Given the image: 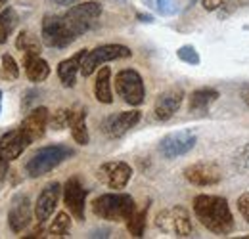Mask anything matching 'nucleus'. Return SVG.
Listing matches in <instances>:
<instances>
[{
    "label": "nucleus",
    "instance_id": "f257e3e1",
    "mask_svg": "<svg viewBox=\"0 0 249 239\" xmlns=\"http://www.w3.org/2000/svg\"><path fill=\"white\" fill-rule=\"evenodd\" d=\"M194 214L211 234L228 236L234 230V216L228 201L220 195H197L194 199Z\"/></svg>",
    "mask_w": 249,
    "mask_h": 239
},
{
    "label": "nucleus",
    "instance_id": "f03ea898",
    "mask_svg": "<svg viewBox=\"0 0 249 239\" xmlns=\"http://www.w3.org/2000/svg\"><path fill=\"white\" fill-rule=\"evenodd\" d=\"M92 210L96 216L107 222H126L134 210L136 203L126 193H104L96 197L92 203Z\"/></svg>",
    "mask_w": 249,
    "mask_h": 239
},
{
    "label": "nucleus",
    "instance_id": "7ed1b4c3",
    "mask_svg": "<svg viewBox=\"0 0 249 239\" xmlns=\"http://www.w3.org/2000/svg\"><path fill=\"white\" fill-rule=\"evenodd\" d=\"M75 151L63 144H54V146H44L38 151H35L29 161L25 163V171L31 178H38L60 167L63 161H67Z\"/></svg>",
    "mask_w": 249,
    "mask_h": 239
},
{
    "label": "nucleus",
    "instance_id": "20e7f679",
    "mask_svg": "<svg viewBox=\"0 0 249 239\" xmlns=\"http://www.w3.org/2000/svg\"><path fill=\"white\" fill-rule=\"evenodd\" d=\"M102 16V6L98 2H83L73 8H69L63 14V23L69 29V33L79 38L87 31H90L96 25V19Z\"/></svg>",
    "mask_w": 249,
    "mask_h": 239
},
{
    "label": "nucleus",
    "instance_id": "39448f33",
    "mask_svg": "<svg viewBox=\"0 0 249 239\" xmlns=\"http://www.w3.org/2000/svg\"><path fill=\"white\" fill-rule=\"evenodd\" d=\"M156 228L163 234H171L175 238H188L192 236V230H194L190 212L180 205L159 210L156 216Z\"/></svg>",
    "mask_w": 249,
    "mask_h": 239
},
{
    "label": "nucleus",
    "instance_id": "423d86ee",
    "mask_svg": "<svg viewBox=\"0 0 249 239\" xmlns=\"http://www.w3.org/2000/svg\"><path fill=\"white\" fill-rule=\"evenodd\" d=\"M132 52L130 48H126L123 44H104V46H98L94 50H89L83 65H81V75L83 77H90L94 71H98L104 63L113 60H124V58H130Z\"/></svg>",
    "mask_w": 249,
    "mask_h": 239
},
{
    "label": "nucleus",
    "instance_id": "0eeeda50",
    "mask_svg": "<svg viewBox=\"0 0 249 239\" xmlns=\"http://www.w3.org/2000/svg\"><path fill=\"white\" fill-rule=\"evenodd\" d=\"M115 90L119 94V98H123L128 105H142L144 98H146V90H144V81L140 77L138 71L134 69H123L117 73L115 77Z\"/></svg>",
    "mask_w": 249,
    "mask_h": 239
},
{
    "label": "nucleus",
    "instance_id": "6e6552de",
    "mask_svg": "<svg viewBox=\"0 0 249 239\" xmlns=\"http://www.w3.org/2000/svg\"><path fill=\"white\" fill-rule=\"evenodd\" d=\"M42 42L50 48H65L69 46L73 40H77L69 29L63 23V17L60 16H46L42 19V29H40Z\"/></svg>",
    "mask_w": 249,
    "mask_h": 239
},
{
    "label": "nucleus",
    "instance_id": "1a4fd4ad",
    "mask_svg": "<svg viewBox=\"0 0 249 239\" xmlns=\"http://www.w3.org/2000/svg\"><path fill=\"white\" fill-rule=\"evenodd\" d=\"M196 142H197V136L192 130H177V132L167 134L159 142V151L167 159H177V157L186 155L188 151L194 150Z\"/></svg>",
    "mask_w": 249,
    "mask_h": 239
},
{
    "label": "nucleus",
    "instance_id": "9d476101",
    "mask_svg": "<svg viewBox=\"0 0 249 239\" xmlns=\"http://www.w3.org/2000/svg\"><path fill=\"white\" fill-rule=\"evenodd\" d=\"M96 176L104 186L111 189H124L132 178V169L124 161H107L98 169Z\"/></svg>",
    "mask_w": 249,
    "mask_h": 239
},
{
    "label": "nucleus",
    "instance_id": "9b49d317",
    "mask_svg": "<svg viewBox=\"0 0 249 239\" xmlns=\"http://www.w3.org/2000/svg\"><path fill=\"white\" fill-rule=\"evenodd\" d=\"M184 178L192 186H199V188H209V186H217L222 180V171L217 163L211 161H203V163H194L184 169Z\"/></svg>",
    "mask_w": 249,
    "mask_h": 239
},
{
    "label": "nucleus",
    "instance_id": "f8f14e48",
    "mask_svg": "<svg viewBox=\"0 0 249 239\" xmlns=\"http://www.w3.org/2000/svg\"><path fill=\"white\" fill-rule=\"evenodd\" d=\"M142 117V113L138 109H132V111H121V113H115V115H109L107 119L104 120L102 124V130L107 138H121L124 136L130 128H134L138 124V120Z\"/></svg>",
    "mask_w": 249,
    "mask_h": 239
},
{
    "label": "nucleus",
    "instance_id": "ddd939ff",
    "mask_svg": "<svg viewBox=\"0 0 249 239\" xmlns=\"http://www.w3.org/2000/svg\"><path fill=\"white\" fill-rule=\"evenodd\" d=\"M62 191H63L62 186H60L58 182H50L48 186L42 188V191L38 193V199H36V203H35V216H36L38 224L46 222V220L54 214Z\"/></svg>",
    "mask_w": 249,
    "mask_h": 239
},
{
    "label": "nucleus",
    "instance_id": "4468645a",
    "mask_svg": "<svg viewBox=\"0 0 249 239\" xmlns=\"http://www.w3.org/2000/svg\"><path fill=\"white\" fill-rule=\"evenodd\" d=\"M63 201L67 210L77 218L85 220V205H87V189L79 178H69L63 186Z\"/></svg>",
    "mask_w": 249,
    "mask_h": 239
},
{
    "label": "nucleus",
    "instance_id": "2eb2a0df",
    "mask_svg": "<svg viewBox=\"0 0 249 239\" xmlns=\"http://www.w3.org/2000/svg\"><path fill=\"white\" fill-rule=\"evenodd\" d=\"M184 100V90L182 88H169L161 92L157 96L156 105H154V115L157 120L165 122V120L173 119V115L180 109Z\"/></svg>",
    "mask_w": 249,
    "mask_h": 239
},
{
    "label": "nucleus",
    "instance_id": "dca6fc26",
    "mask_svg": "<svg viewBox=\"0 0 249 239\" xmlns=\"http://www.w3.org/2000/svg\"><path fill=\"white\" fill-rule=\"evenodd\" d=\"M31 216L33 209L29 197L27 195H16L12 205H10V210H8V224H10L12 232L21 234L31 224Z\"/></svg>",
    "mask_w": 249,
    "mask_h": 239
},
{
    "label": "nucleus",
    "instance_id": "f3484780",
    "mask_svg": "<svg viewBox=\"0 0 249 239\" xmlns=\"http://www.w3.org/2000/svg\"><path fill=\"white\" fill-rule=\"evenodd\" d=\"M29 144H31V140L23 134L21 128L4 132V134L0 136V159H4V161H14V159H18L23 151L27 150Z\"/></svg>",
    "mask_w": 249,
    "mask_h": 239
},
{
    "label": "nucleus",
    "instance_id": "a211bd4d",
    "mask_svg": "<svg viewBox=\"0 0 249 239\" xmlns=\"http://www.w3.org/2000/svg\"><path fill=\"white\" fill-rule=\"evenodd\" d=\"M48 122H50L48 109H46V107H36V109H33L31 113L23 119L19 128L23 130V134H25L31 142H36V140H40V138L44 136Z\"/></svg>",
    "mask_w": 249,
    "mask_h": 239
},
{
    "label": "nucleus",
    "instance_id": "6ab92c4d",
    "mask_svg": "<svg viewBox=\"0 0 249 239\" xmlns=\"http://www.w3.org/2000/svg\"><path fill=\"white\" fill-rule=\"evenodd\" d=\"M89 50H79L73 58L69 60H63L58 65V77H60V83H62L65 88H73L75 83H77V73H81V65L83 60L87 56Z\"/></svg>",
    "mask_w": 249,
    "mask_h": 239
},
{
    "label": "nucleus",
    "instance_id": "aec40b11",
    "mask_svg": "<svg viewBox=\"0 0 249 239\" xmlns=\"http://www.w3.org/2000/svg\"><path fill=\"white\" fill-rule=\"evenodd\" d=\"M25 75L31 83H42L50 75V65L40 58V54H25Z\"/></svg>",
    "mask_w": 249,
    "mask_h": 239
},
{
    "label": "nucleus",
    "instance_id": "412c9836",
    "mask_svg": "<svg viewBox=\"0 0 249 239\" xmlns=\"http://www.w3.org/2000/svg\"><path fill=\"white\" fill-rule=\"evenodd\" d=\"M69 128H71V136L79 146H87L90 136H89V128H87V111L85 109H73L71 111V119H69Z\"/></svg>",
    "mask_w": 249,
    "mask_h": 239
},
{
    "label": "nucleus",
    "instance_id": "4be33fe9",
    "mask_svg": "<svg viewBox=\"0 0 249 239\" xmlns=\"http://www.w3.org/2000/svg\"><path fill=\"white\" fill-rule=\"evenodd\" d=\"M218 100V90L215 88H199L192 92L190 96V113H205L211 103Z\"/></svg>",
    "mask_w": 249,
    "mask_h": 239
},
{
    "label": "nucleus",
    "instance_id": "5701e85b",
    "mask_svg": "<svg viewBox=\"0 0 249 239\" xmlns=\"http://www.w3.org/2000/svg\"><path fill=\"white\" fill-rule=\"evenodd\" d=\"M94 96L100 103H111L113 102V94H111V71L109 67H102L96 75V83H94Z\"/></svg>",
    "mask_w": 249,
    "mask_h": 239
},
{
    "label": "nucleus",
    "instance_id": "b1692460",
    "mask_svg": "<svg viewBox=\"0 0 249 239\" xmlns=\"http://www.w3.org/2000/svg\"><path fill=\"white\" fill-rule=\"evenodd\" d=\"M146 218H148V207H144L142 210H134V214L126 220V230L130 232V236H134V238H142L144 236Z\"/></svg>",
    "mask_w": 249,
    "mask_h": 239
},
{
    "label": "nucleus",
    "instance_id": "393cba45",
    "mask_svg": "<svg viewBox=\"0 0 249 239\" xmlns=\"http://www.w3.org/2000/svg\"><path fill=\"white\" fill-rule=\"evenodd\" d=\"M16 23H18V14L14 8H6L0 12V44L6 42L8 34L14 31Z\"/></svg>",
    "mask_w": 249,
    "mask_h": 239
},
{
    "label": "nucleus",
    "instance_id": "a878e982",
    "mask_svg": "<svg viewBox=\"0 0 249 239\" xmlns=\"http://www.w3.org/2000/svg\"><path fill=\"white\" fill-rule=\"evenodd\" d=\"M16 46L23 52V54H40V44L38 38L29 33V31H21L16 38Z\"/></svg>",
    "mask_w": 249,
    "mask_h": 239
},
{
    "label": "nucleus",
    "instance_id": "bb28decb",
    "mask_svg": "<svg viewBox=\"0 0 249 239\" xmlns=\"http://www.w3.org/2000/svg\"><path fill=\"white\" fill-rule=\"evenodd\" d=\"M19 77V67L10 54H4L0 60V79L2 81H16Z\"/></svg>",
    "mask_w": 249,
    "mask_h": 239
},
{
    "label": "nucleus",
    "instance_id": "cd10ccee",
    "mask_svg": "<svg viewBox=\"0 0 249 239\" xmlns=\"http://www.w3.org/2000/svg\"><path fill=\"white\" fill-rule=\"evenodd\" d=\"M69 226H71L69 214H67V212H58V216H56L54 222L50 224L48 232H50V236H54V238H63V236L69 232Z\"/></svg>",
    "mask_w": 249,
    "mask_h": 239
},
{
    "label": "nucleus",
    "instance_id": "c85d7f7f",
    "mask_svg": "<svg viewBox=\"0 0 249 239\" xmlns=\"http://www.w3.org/2000/svg\"><path fill=\"white\" fill-rule=\"evenodd\" d=\"M232 165H234V171L236 172H246L249 171V144H246L244 148L236 151L234 159H232Z\"/></svg>",
    "mask_w": 249,
    "mask_h": 239
},
{
    "label": "nucleus",
    "instance_id": "c756f323",
    "mask_svg": "<svg viewBox=\"0 0 249 239\" xmlns=\"http://www.w3.org/2000/svg\"><path fill=\"white\" fill-rule=\"evenodd\" d=\"M71 111L73 109H58L54 113V117L50 119V126L54 130H63L69 126V119H71Z\"/></svg>",
    "mask_w": 249,
    "mask_h": 239
},
{
    "label": "nucleus",
    "instance_id": "7c9ffc66",
    "mask_svg": "<svg viewBox=\"0 0 249 239\" xmlns=\"http://www.w3.org/2000/svg\"><path fill=\"white\" fill-rule=\"evenodd\" d=\"M152 4L159 16H175L178 12L177 0H152Z\"/></svg>",
    "mask_w": 249,
    "mask_h": 239
},
{
    "label": "nucleus",
    "instance_id": "2f4dec72",
    "mask_svg": "<svg viewBox=\"0 0 249 239\" xmlns=\"http://www.w3.org/2000/svg\"><path fill=\"white\" fill-rule=\"evenodd\" d=\"M177 56H178L182 61L190 63V65H197V63H199V54L196 52L194 46H182V48H178Z\"/></svg>",
    "mask_w": 249,
    "mask_h": 239
},
{
    "label": "nucleus",
    "instance_id": "473e14b6",
    "mask_svg": "<svg viewBox=\"0 0 249 239\" xmlns=\"http://www.w3.org/2000/svg\"><path fill=\"white\" fill-rule=\"evenodd\" d=\"M238 0H201V6L207 10V12H215L218 8L226 6V4H236Z\"/></svg>",
    "mask_w": 249,
    "mask_h": 239
},
{
    "label": "nucleus",
    "instance_id": "72a5a7b5",
    "mask_svg": "<svg viewBox=\"0 0 249 239\" xmlns=\"http://www.w3.org/2000/svg\"><path fill=\"white\" fill-rule=\"evenodd\" d=\"M238 210L244 216V220L249 224V193H242L238 197Z\"/></svg>",
    "mask_w": 249,
    "mask_h": 239
},
{
    "label": "nucleus",
    "instance_id": "f704fd0d",
    "mask_svg": "<svg viewBox=\"0 0 249 239\" xmlns=\"http://www.w3.org/2000/svg\"><path fill=\"white\" fill-rule=\"evenodd\" d=\"M8 163H10V161H4V159H0V180L4 178V174L8 172Z\"/></svg>",
    "mask_w": 249,
    "mask_h": 239
},
{
    "label": "nucleus",
    "instance_id": "c9c22d12",
    "mask_svg": "<svg viewBox=\"0 0 249 239\" xmlns=\"http://www.w3.org/2000/svg\"><path fill=\"white\" fill-rule=\"evenodd\" d=\"M242 96H244V102L248 103V107H249V86L246 90H244V94H242Z\"/></svg>",
    "mask_w": 249,
    "mask_h": 239
},
{
    "label": "nucleus",
    "instance_id": "e433bc0d",
    "mask_svg": "<svg viewBox=\"0 0 249 239\" xmlns=\"http://www.w3.org/2000/svg\"><path fill=\"white\" fill-rule=\"evenodd\" d=\"M138 17L144 19V21H152V16H142V14H138Z\"/></svg>",
    "mask_w": 249,
    "mask_h": 239
},
{
    "label": "nucleus",
    "instance_id": "4c0bfd02",
    "mask_svg": "<svg viewBox=\"0 0 249 239\" xmlns=\"http://www.w3.org/2000/svg\"><path fill=\"white\" fill-rule=\"evenodd\" d=\"M6 2H8V0H0V8H2V6L6 4Z\"/></svg>",
    "mask_w": 249,
    "mask_h": 239
},
{
    "label": "nucleus",
    "instance_id": "58836bf2",
    "mask_svg": "<svg viewBox=\"0 0 249 239\" xmlns=\"http://www.w3.org/2000/svg\"><path fill=\"white\" fill-rule=\"evenodd\" d=\"M0 105H2V92H0Z\"/></svg>",
    "mask_w": 249,
    "mask_h": 239
}]
</instances>
